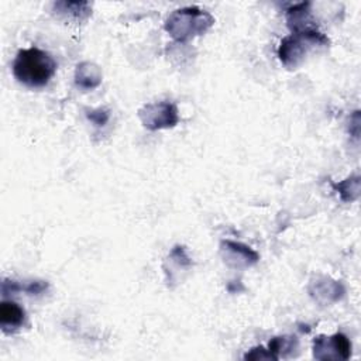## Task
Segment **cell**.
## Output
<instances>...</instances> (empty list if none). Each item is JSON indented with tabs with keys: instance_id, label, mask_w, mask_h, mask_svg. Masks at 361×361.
Masks as SVG:
<instances>
[{
	"instance_id": "obj_2",
	"label": "cell",
	"mask_w": 361,
	"mask_h": 361,
	"mask_svg": "<svg viewBox=\"0 0 361 361\" xmlns=\"http://www.w3.org/2000/svg\"><path fill=\"white\" fill-rule=\"evenodd\" d=\"M214 23L210 13L199 7H183L175 10L165 21V30L176 41L185 42L196 35L204 34Z\"/></svg>"
},
{
	"instance_id": "obj_8",
	"label": "cell",
	"mask_w": 361,
	"mask_h": 361,
	"mask_svg": "<svg viewBox=\"0 0 361 361\" xmlns=\"http://www.w3.org/2000/svg\"><path fill=\"white\" fill-rule=\"evenodd\" d=\"M75 82L82 89H94L102 82V72L92 62H80L75 71Z\"/></svg>"
},
{
	"instance_id": "obj_1",
	"label": "cell",
	"mask_w": 361,
	"mask_h": 361,
	"mask_svg": "<svg viewBox=\"0 0 361 361\" xmlns=\"http://www.w3.org/2000/svg\"><path fill=\"white\" fill-rule=\"evenodd\" d=\"M55 72V59L49 52L37 47L20 49L13 62L14 78L27 87H44Z\"/></svg>"
},
{
	"instance_id": "obj_3",
	"label": "cell",
	"mask_w": 361,
	"mask_h": 361,
	"mask_svg": "<svg viewBox=\"0 0 361 361\" xmlns=\"http://www.w3.org/2000/svg\"><path fill=\"white\" fill-rule=\"evenodd\" d=\"M329 38L317 30L296 31L286 35L278 48V56L286 68H296L316 48L329 47Z\"/></svg>"
},
{
	"instance_id": "obj_6",
	"label": "cell",
	"mask_w": 361,
	"mask_h": 361,
	"mask_svg": "<svg viewBox=\"0 0 361 361\" xmlns=\"http://www.w3.org/2000/svg\"><path fill=\"white\" fill-rule=\"evenodd\" d=\"M25 322V312L24 309L13 302V300H3L0 305V326L1 330L7 334L14 333L20 327H23Z\"/></svg>"
},
{
	"instance_id": "obj_4",
	"label": "cell",
	"mask_w": 361,
	"mask_h": 361,
	"mask_svg": "<svg viewBox=\"0 0 361 361\" xmlns=\"http://www.w3.org/2000/svg\"><path fill=\"white\" fill-rule=\"evenodd\" d=\"M138 117L142 126L152 131L161 128H171L179 121L178 109L173 103L169 102L148 103L138 110Z\"/></svg>"
},
{
	"instance_id": "obj_11",
	"label": "cell",
	"mask_w": 361,
	"mask_h": 361,
	"mask_svg": "<svg viewBox=\"0 0 361 361\" xmlns=\"http://www.w3.org/2000/svg\"><path fill=\"white\" fill-rule=\"evenodd\" d=\"M55 10L59 11V13H63V14H69L71 17L73 18H79V20H83V18H87L92 8H90V4L86 3V1H59V3H55Z\"/></svg>"
},
{
	"instance_id": "obj_10",
	"label": "cell",
	"mask_w": 361,
	"mask_h": 361,
	"mask_svg": "<svg viewBox=\"0 0 361 361\" xmlns=\"http://www.w3.org/2000/svg\"><path fill=\"white\" fill-rule=\"evenodd\" d=\"M333 188L337 190L341 200L353 202V200L358 199V196H360V176L351 175L347 179H344L343 182L333 183Z\"/></svg>"
},
{
	"instance_id": "obj_5",
	"label": "cell",
	"mask_w": 361,
	"mask_h": 361,
	"mask_svg": "<svg viewBox=\"0 0 361 361\" xmlns=\"http://www.w3.org/2000/svg\"><path fill=\"white\" fill-rule=\"evenodd\" d=\"M313 355L317 360H347L351 355V343L343 333L319 336L313 343Z\"/></svg>"
},
{
	"instance_id": "obj_13",
	"label": "cell",
	"mask_w": 361,
	"mask_h": 361,
	"mask_svg": "<svg viewBox=\"0 0 361 361\" xmlns=\"http://www.w3.org/2000/svg\"><path fill=\"white\" fill-rule=\"evenodd\" d=\"M109 111L104 109H97V110H90L87 113V118L93 121L96 126H104L109 121Z\"/></svg>"
},
{
	"instance_id": "obj_9",
	"label": "cell",
	"mask_w": 361,
	"mask_h": 361,
	"mask_svg": "<svg viewBox=\"0 0 361 361\" xmlns=\"http://www.w3.org/2000/svg\"><path fill=\"white\" fill-rule=\"evenodd\" d=\"M221 250L234 258L238 265L241 264L244 267H250L258 261V254L241 243L226 240L221 243Z\"/></svg>"
},
{
	"instance_id": "obj_12",
	"label": "cell",
	"mask_w": 361,
	"mask_h": 361,
	"mask_svg": "<svg viewBox=\"0 0 361 361\" xmlns=\"http://www.w3.org/2000/svg\"><path fill=\"white\" fill-rule=\"evenodd\" d=\"M298 345V340L293 336H282V337H274L268 344V351L272 354L274 360L279 357L281 353L290 351Z\"/></svg>"
},
{
	"instance_id": "obj_7",
	"label": "cell",
	"mask_w": 361,
	"mask_h": 361,
	"mask_svg": "<svg viewBox=\"0 0 361 361\" xmlns=\"http://www.w3.org/2000/svg\"><path fill=\"white\" fill-rule=\"evenodd\" d=\"M286 21H288V27L292 30V32L305 31V30H316V27L312 25L310 3L309 1L290 6L286 10Z\"/></svg>"
}]
</instances>
